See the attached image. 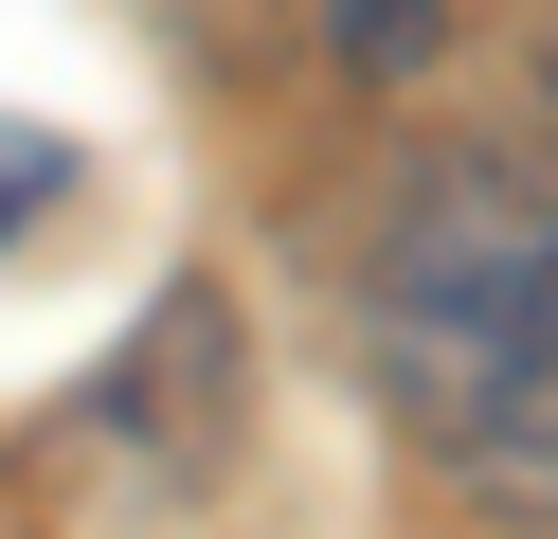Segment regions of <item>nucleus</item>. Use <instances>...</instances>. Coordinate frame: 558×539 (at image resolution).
<instances>
[{
  "label": "nucleus",
  "instance_id": "3",
  "mask_svg": "<svg viewBox=\"0 0 558 539\" xmlns=\"http://www.w3.org/2000/svg\"><path fill=\"white\" fill-rule=\"evenodd\" d=\"M270 19H306V54H342L361 90H414V72H450V0H270Z\"/></svg>",
  "mask_w": 558,
  "mask_h": 539
},
{
  "label": "nucleus",
  "instance_id": "1",
  "mask_svg": "<svg viewBox=\"0 0 558 539\" xmlns=\"http://www.w3.org/2000/svg\"><path fill=\"white\" fill-rule=\"evenodd\" d=\"M414 450L450 467V503H469V522H522V539L558 522V234H541V270L505 287L486 359L450 378V414L414 431Z\"/></svg>",
  "mask_w": 558,
  "mask_h": 539
},
{
  "label": "nucleus",
  "instance_id": "2",
  "mask_svg": "<svg viewBox=\"0 0 558 539\" xmlns=\"http://www.w3.org/2000/svg\"><path fill=\"white\" fill-rule=\"evenodd\" d=\"M90 431H145V486H217V450H234V323H217V287H162V323L90 378Z\"/></svg>",
  "mask_w": 558,
  "mask_h": 539
},
{
  "label": "nucleus",
  "instance_id": "4",
  "mask_svg": "<svg viewBox=\"0 0 558 539\" xmlns=\"http://www.w3.org/2000/svg\"><path fill=\"white\" fill-rule=\"evenodd\" d=\"M54 198H73V144H54V126H19V108H0V234H37Z\"/></svg>",
  "mask_w": 558,
  "mask_h": 539
}]
</instances>
